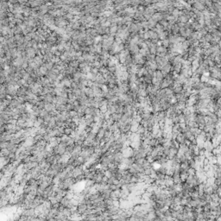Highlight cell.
<instances>
[{
  "label": "cell",
  "mask_w": 221,
  "mask_h": 221,
  "mask_svg": "<svg viewBox=\"0 0 221 221\" xmlns=\"http://www.w3.org/2000/svg\"><path fill=\"white\" fill-rule=\"evenodd\" d=\"M118 30V26L117 25H113L111 24V26L110 27V35L111 36H116Z\"/></svg>",
  "instance_id": "8fae6325"
},
{
  "label": "cell",
  "mask_w": 221,
  "mask_h": 221,
  "mask_svg": "<svg viewBox=\"0 0 221 221\" xmlns=\"http://www.w3.org/2000/svg\"><path fill=\"white\" fill-rule=\"evenodd\" d=\"M154 77L157 78L158 79H160V80H163L164 79V77H163V74H162V71L161 70H157V71H155V75H154Z\"/></svg>",
  "instance_id": "d4e9b609"
},
{
  "label": "cell",
  "mask_w": 221,
  "mask_h": 221,
  "mask_svg": "<svg viewBox=\"0 0 221 221\" xmlns=\"http://www.w3.org/2000/svg\"><path fill=\"white\" fill-rule=\"evenodd\" d=\"M148 35H149V40H151L155 44L157 43V41H160V40H159V35L154 30H148Z\"/></svg>",
  "instance_id": "7a4b0ae2"
},
{
  "label": "cell",
  "mask_w": 221,
  "mask_h": 221,
  "mask_svg": "<svg viewBox=\"0 0 221 221\" xmlns=\"http://www.w3.org/2000/svg\"><path fill=\"white\" fill-rule=\"evenodd\" d=\"M57 51H58V47H57V45H54V46H52V48H50V53L53 54V55H55V54Z\"/></svg>",
  "instance_id": "1f68e13d"
},
{
  "label": "cell",
  "mask_w": 221,
  "mask_h": 221,
  "mask_svg": "<svg viewBox=\"0 0 221 221\" xmlns=\"http://www.w3.org/2000/svg\"><path fill=\"white\" fill-rule=\"evenodd\" d=\"M69 116H70V118L73 119L74 117H78V112L76 111V110H71V111H69Z\"/></svg>",
  "instance_id": "f1b7e54d"
},
{
  "label": "cell",
  "mask_w": 221,
  "mask_h": 221,
  "mask_svg": "<svg viewBox=\"0 0 221 221\" xmlns=\"http://www.w3.org/2000/svg\"><path fill=\"white\" fill-rule=\"evenodd\" d=\"M84 92L86 93V95L88 97V99H94V98H95L94 92L91 87H86L84 89Z\"/></svg>",
  "instance_id": "277c9868"
},
{
  "label": "cell",
  "mask_w": 221,
  "mask_h": 221,
  "mask_svg": "<svg viewBox=\"0 0 221 221\" xmlns=\"http://www.w3.org/2000/svg\"><path fill=\"white\" fill-rule=\"evenodd\" d=\"M203 39H204L206 42L210 43L212 41H213V35H212V34H210V33H207L206 35H205L204 37H203Z\"/></svg>",
  "instance_id": "484cf974"
},
{
  "label": "cell",
  "mask_w": 221,
  "mask_h": 221,
  "mask_svg": "<svg viewBox=\"0 0 221 221\" xmlns=\"http://www.w3.org/2000/svg\"><path fill=\"white\" fill-rule=\"evenodd\" d=\"M9 5H10L9 2L1 1V3H0V10H8Z\"/></svg>",
  "instance_id": "4fadbf2b"
},
{
  "label": "cell",
  "mask_w": 221,
  "mask_h": 221,
  "mask_svg": "<svg viewBox=\"0 0 221 221\" xmlns=\"http://www.w3.org/2000/svg\"><path fill=\"white\" fill-rule=\"evenodd\" d=\"M154 30H155V32H156L158 35H161V34L162 33V32H164L165 30H164V28L162 26V25L160 24V23H157L156 27H155V29H154Z\"/></svg>",
  "instance_id": "9a60e30c"
},
{
  "label": "cell",
  "mask_w": 221,
  "mask_h": 221,
  "mask_svg": "<svg viewBox=\"0 0 221 221\" xmlns=\"http://www.w3.org/2000/svg\"><path fill=\"white\" fill-rule=\"evenodd\" d=\"M30 77H31V75H30V74H28V73H27V72H26V73H25V74L23 75V78H22V79H25V80H26V81H28V80H29V79H30Z\"/></svg>",
  "instance_id": "836d02e7"
},
{
  "label": "cell",
  "mask_w": 221,
  "mask_h": 221,
  "mask_svg": "<svg viewBox=\"0 0 221 221\" xmlns=\"http://www.w3.org/2000/svg\"><path fill=\"white\" fill-rule=\"evenodd\" d=\"M169 45H170V42H169V41H168V39L164 40V41H162V46H163V47H165V48H168V47H169Z\"/></svg>",
  "instance_id": "f546056e"
},
{
  "label": "cell",
  "mask_w": 221,
  "mask_h": 221,
  "mask_svg": "<svg viewBox=\"0 0 221 221\" xmlns=\"http://www.w3.org/2000/svg\"><path fill=\"white\" fill-rule=\"evenodd\" d=\"M219 46H220V49H221V40L220 41V42H219Z\"/></svg>",
  "instance_id": "e575fe53"
},
{
  "label": "cell",
  "mask_w": 221,
  "mask_h": 221,
  "mask_svg": "<svg viewBox=\"0 0 221 221\" xmlns=\"http://www.w3.org/2000/svg\"><path fill=\"white\" fill-rule=\"evenodd\" d=\"M44 66L46 67L47 69H48V71H50V70H52L54 68H55V64L54 62H52L51 61H47V62H45L44 63Z\"/></svg>",
  "instance_id": "d6986e66"
},
{
  "label": "cell",
  "mask_w": 221,
  "mask_h": 221,
  "mask_svg": "<svg viewBox=\"0 0 221 221\" xmlns=\"http://www.w3.org/2000/svg\"><path fill=\"white\" fill-rule=\"evenodd\" d=\"M188 21H189V17H186V16H185V15H182L181 17H178V19H177V23H184V24H186V23H188Z\"/></svg>",
  "instance_id": "9c48e42d"
},
{
  "label": "cell",
  "mask_w": 221,
  "mask_h": 221,
  "mask_svg": "<svg viewBox=\"0 0 221 221\" xmlns=\"http://www.w3.org/2000/svg\"><path fill=\"white\" fill-rule=\"evenodd\" d=\"M48 115V112L47 111V110H45V109H42V110H41L39 111V114H38V117H41V118L44 119Z\"/></svg>",
  "instance_id": "603a6c76"
},
{
  "label": "cell",
  "mask_w": 221,
  "mask_h": 221,
  "mask_svg": "<svg viewBox=\"0 0 221 221\" xmlns=\"http://www.w3.org/2000/svg\"><path fill=\"white\" fill-rule=\"evenodd\" d=\"M169 34H170L169 32H168V31H166V30H165V31L162 32L161 35H159V40H160V41H164V40L168 39Z\"/></svg>",
  "instance_id": "ffe728a7"
},
{
  "label": "cell",
  "mask_w": 221,
  "mask_h": 221,
  "mask_svg": "<svg viewBox=\"0 0 221 221\" xmlns=\"http://www.w3.org/2000/svg\"><path fill=\"white\" fill-rule=\"evenodd\" d=\"M161 71H164L167 74L171 73V72H172V65H171V63L169 62V63H168V64L164 65V66L162 67V70H161Z\"/></svg>",
  "instance_id": "30bf717a"
},
{
  "label": "cell",
  "mask_w": 221,
  "mask_h": 221,
  "mask_svg": "<svg viewBox=\"0 0 221 221\" xmlns=\"http://www.w3.org/2000/svg\"><path fill=\"white\" fill-rule=\"evenodd\" d=\"M69 66L72 67V68H75V69H78V68H79V62L77 61V60L73 61H70Z\"/></svg>",
  "instance_id": "4316f807"
},
{
  "label": "cell",
  "mask_w": 221,
  "mask_h": 221,
  "mask_svg": "<svg viewBox=\"0 0 221 221\" xmlns=\"http://www.w3.org/2000/svg\"><path fill=\"white\" fill-rule=\"evenodd\" d=\"M117 105H108V110L107 112H109L110 115H113L117 112Z\"/></svg>",
  "instance_id": "52a82bcc"
},
{
  "label": "cell",
  "mask_w": 221,
  "mask_h": 221,
  "mask_svg": "<svg viewBox=\"0 0 221 221\" xmlns=\"http://www.w3.org/2000/svg\"><path fill=\"white\" fill-rule=\"evenodd\" d=\"M67 106V111H71V110H74V106L73 104H68L66 105Z\"/></svg>",
  "instance_id": "4dcf8cb0"
},
{
  "label": "cell",
  "mask_w": 221,
  "mask_h": 221,
  "mask_svg": "<svg viewBox=\"0 0 221 221\" xmlns=\"http://www.w3.org/2000/svg\"><path fill=\"white\" fill-rule=\"evenodd\" d=\"M54 96H52L50 93L47 94V95L44 96V102L45 103H53L54 101Z\"/></svg>",
  "instance_id": "e0dca14e"
},
{
  "label": "cell",
  "mask_w": 221,
  "mask_h": 221,
  "mask_svg": "<svg viewBox=\"0 0 221 221\" xmlns=\"http://www.w3.org/2000/svg\"><path fill=\"white\" fill-rule=\"evenodd\" d=\"M139 53L141 54L143 56H144V58H146V56L149 55V49H148V48H140V51H139Z\"/></svg>",
  "instance_id": "2e32d148"
},
{
  "label": "cell",
  "mask_w": 221,
  "mask_h": 221,
  "mask_svg": "<svg viewBox=\"0 0 221 221\" xmlns=\"http://www.w3.org/2000/svg\"><path fill=\"white\" fill-rule=\"evenodd\" d=\"M182 48H183L184 52H187V50L189 49L190 47H191V43H190V41H188L187 39L185 41H183V42L182 43Z\"/></svg>",
  "instance_id": "7c38bea8"
},
{
  "label": "cell",
  "mask_w": 221,
  "mask_h": 221,
  "mask_svg": "<svg viewBox=\"0 0 221 221\" xmlns=\"http://www.w3.org/2000/svg\"><path fill=\"white\" fill-rule=\"evenodd\" d=\"M74 17H75V16L74 15V13H72L71 11H68V12H67V13H66V15H65L64 17L68 20V22H71L74 19Z\"/></svg>",
  "instance_id": "44dd1931"
},
{
  "label": "cell",
  "mask_w": 221,
  "mask_h": 221,
  "mask_svg": "<svg viewBox=\"0 0 221 221\" xmlns=\"http://www.w3.org/2000/svg\"><path fill=\"white\" fill-rule=\"evenodd\" d=\"M155 57H156V55L149 54L148 55L146 56V61H155Z\"/></svg>",
  "instance_id": "83f0119b"
},
{
  "label": "cell",
  "mask_w": 221,
  "mask_h": 221,
  "mask_svg": "<svg viewBox=\"0 0 221 221\" xmlns=\"http://www.w3.org/2000/svg\"><path fill=\"white\" fill-rule=\"evenodd\" d=\"M44 109L47 110L48 112L53 111V110H55V105H54L53 103H45V106Z\"/></svg>",
  "instance_id": "8992f818"
},
{
  "label": "cell",
  "mask_w": 221,
  "mask_h": 221,
  "mask_svg": "<svg viewBox=\"0 0 221 221\" xmlns=\"http://www.w3.org/2000/svg\"><path fill=\"white\" fill-rule=\"evenodd\" d=\"M91 73L92 74H94V75H98V74H99V68H92Z\"/></svg>",
  "instance_id": "d6a6232c"
},
{
  "label": "cell",
  "mask_w": 221,
  "mask_h": 221,
  "mask_svg": "<svg viewBox=\"0 0 221 221\" xmlns=\"http://www.w3.org/2000/svg\"><path fill=\"white\" fill-rule=\"evenodd\" d=\"M79 35H80V31H79V30H74L71 37L72 40H73V41H77L78 38L79 37Z\"/></svg>",
  "instance_id": "cb8c5ba5"
},
{
  "label": "cell",
  "mask_w": 221,
  "mask_h": 221,
  "mask_svg": "<svg viewBox=\"0 0 221 221\" xmlns=\"http://www.w3.org/2000/svg\"><path fill=\"white\" fill-rule=\"evenodd\" d=\"M152 19L155 20L156 23H160L161 21L164 19L163 17V13H161V12H156L155 14H154L153 17H152Z\"/></svg>",
  "instance_id": "5b68a950"
},
{
  "label": "cell",
  "mask_w": 221,
  "mask_h": 221,
  "mask_svg": "<svg viewBox=\"0 0 221 221\" xmlns=\"http://www.w3.org/2000/svg\"><path fill=\"white\" fill-rule=\"evenodd\" d=\"M55 108H56V110H57L58 112H60V113L67 111V106H64V105H56Z\"/></svg>",
  "instance_id": "5bb4252c"
},
{
  "label": "cell",
  "mask_w": 221,
  "mask_h": 221,
  "mask_svg": "<svg viewBox=\"0 0 221 221\" xmlns=\"http://www.w3.org/2000/svg\"><path fill=\"white\" fill-rule=\"evenodd\" d=\"M68 104V98H63V97H58L57 96V105H66Z\"/></svg>",
  "instance_id": "ba28073f"
},
{
  "label": "cell",
  "mask_w": 221,
  "mask_h": 221,
  "mask_svg": "<svg viewBox=\"0 0 221 221\" xmlns=\"http://www.w3.org/2000/svg\"><path fill=\"white\" fill-rule=\"evenodd\" d=\"M148 27H149V30H154V29L156 27V25H157V23H156L155 20L150 18L148 21Z\"/></svg>",
  "instance_id": "ac0fdd59"
},
{
  "label": "cell",
  "mask_w": 221,
  "mask_h": 221,
  "mask_svg": "<svg viewBox=\"0 0 221 221\" xmlns=\"http://www.w3.org/2000/svg\"><path fill=\"white\" fill-rule=\"evenodd\" d=\"M48 70L47 69V68L44 66V65H42V66L40 67L39 69L37 71V73L39 77H45V76L47 75V74H48Z\"/></svg>",
  "instance_id": "3957f363"
},
{
  "label": "cell",
  "mask_w": 221,
  "mask_h": 221,
  "mask_svg": "<svg viewBox=\"0 0 221 221\" xmlns=\"http://www.w3.org/2000/svg\"><path fill=\"white\" fill-rule=\"evenodd\" d=\"M171 15H173L174 17H177V18H178L179 17H181V16L182 15V10L175 8L173 10V11L171 12Z\"/></svg>",
  "instance_id": "7402d4cb"
},
{
  "label": "cell",
  "mask_w": 221,
  "mask_h": 221,
  "mask_svg": "<svg viewBox=\"0 0 221 221\" xmlns=\"http://www.w3.org/2000/svg\"><path fill=\"white\" fill-rule=\"evenodd\" d=\"M193 8L201 12L204 11L206 9V6H205L204 1H194V3L193 4Z\"/></svg>",
  "instance_id": "6da1fadb"
}]
</instances>
